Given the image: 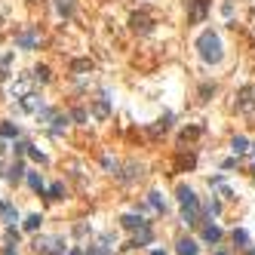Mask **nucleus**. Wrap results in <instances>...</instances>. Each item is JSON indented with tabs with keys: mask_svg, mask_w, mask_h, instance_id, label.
<instances>
[{
	"mask_svg": "<svg viewBox=\"0 0 255 255\" xmlns=\"http://www.w3.org/2000/svg\"><path fill=\"white\" fill-rule=\"evenodd\" d=\"M197 52H200V59L206 62V65H218L222 62V37L209 28V31H203L200 37H197Z\"/></svg>",
	"mask_w": 255,
	"mask_h": 255,
	"instance_id": "f257e3e1",
	"label": "nucleus"
},
{
	"mask_svg": "<svg viewBox=\"0 0 255 255\" xmlns=\"http://www.w3.org/2000/svg\"><path fill=\"white\" fill-rule=\"evenodd\" d=\"M178 203H181V218H184V225H203V212H200V200H197V194L191 188H178Z\"/></svg>",
	"mask_w": 255,
	"mask_h": 255,
	"instance_id": "f03ea898",
	"label": "nucleus"
},
{
	"mask_svg": "<svg viewBox=\"0 0 255 255\" xmlns=\"http://www.w3.org/2000/svg\"><path fill=\"white\" fill-rule=\"evenodd\" d=\"M209 16V0H188V25H200Z\"/></svg>",
	"mask_w": 255,
	"mask_h": 255,
	"instance_id": "7ed1b4c3",
	"label": "nucleus"
},
{
	"mask_svg": "<svg viewBox=\"0 0 255 255\" xmlns=\"http://www.w3.org/2000/svg\"><path fill=\"white\" fill-rule=\"evenodd\" d=\"M237 108H240L243 114H249V111L255 108V89H252V86H243V89L237 92Z\"/></svg>",
	"mask_w": 255,
	"mask_h": 255,
	"instance_id": "20e7f679",
	"label": "nucleus"
},
{
	"mask_svg": "<svg viewBox=\"0 0 255 255\" xmlns=\"http://www.w3.org/2000/svg\"><path fill=\"white\" fill-rule=\"evenodd\" d=\"M129 28H132L135 34H148V31H151V16H148V13H132V16H129Z\"/></svg>",
	"mask_w": 255,
	"mask_h": 255,
	"instance_id": "39448f33",
	"label": "nucleus"
},
{
	"mask_svg": "<svg viewBox=\"0 0 255 255\" xmlns=\"http://www.w3.org/2000/svg\"><path fill=\"white\" fill-rule=\"evenodd\" d=\"M16 43L22 46V50H37V34H34V31H19Z\"/></svg>",
	"mask_w": 255,
	"mask_h": 255,
	"instance_id": "423d86ee",
	"label": "nucleus"
},
{
	"mask_svg": "<svg viewBox=\"0 0 255 255\" xmlns=\"http://www.w3.org/2000/svg\"><path fill=\"white\" fill-rule=\"evenodd\" d=\"M120 225H123L126 230H142V228H148V222H145L142 215H123Z\"/></svg>",
	"mask_w": 255,
	"mask_h": 255,
	"instance_id": "0eeeda50",
	"label": "nucleus"
},
{
	"mask_svg": "<svg viewBox=\"0 0 255 255\" xmlns=\"http://www.w3.org/2000/svg\"><path fill=\"white\" fill-rule=\"evenodd\" d=\"M200 249H197V243L191 240V237H181L178 240V255H197Z\"/></svg>",
	"mask_w": 255,
	"mask_h": 255,
	"instance_id": "6e6552de",
	"label": "nucleus"
},
{
	"mask_svg": "<svg viewBox=\"0 0 255 255\" xmlns=\"http://www.w3.org/2000/svg\"><path fill=\"white\" fill-rule=\"evenodd\" d=\"M200 135H203V129H200V126H191V129H184V132L178 135V145H191L194 138H200Z\"/></svg>",
	"mask_w": 255,
	"mask_h": 255,
	"instance_id": "1a4fd4ad",
	"label": "nucleus"
},
{
	"mask_svg": "<svg viewBox=\"0 0 255 255\" xmlns=\"http://www.w3.org/2000/svg\"><path fill=\"white\" fill-rule=\"evenodd\" d=\"M203 240H206V243H218V240H222V228L206 225V228H203Z\"/></svg>",
	"mask_w": 255,
	"mask_h": 255,
	"instance_id": "9d476101",
	"label": "nucleus"
},
{
	"mask_svg": "<svg viewBox=\"0 0 255 255\" xmlns=\"http://www.w3.org/2000/svg\"><path fill=\"white\" fill-rule=\"evenodd\" d=\"M6 176H9V181L16 184V181H19L22 176H25V163H22V160H16V163L9 166V172H6Z\"/></svg>",
	"mask_w": 255,
	"mask_h": 255,
	"instance_id": "9b49d317",
	"label": "nucleus"
},
{
	"mask_svg": "<svg viewBox=\"0 0 255 255\" xmlns=\"http://www.w3.org/2000/svg\"><path fill=\"white\" fill-rule=\"evenodd\" d=\"M148 243H151V228L135 230V240H132V246H148Z\"/></svg>",
	"mask_w": 255,
	"mask_h": 255,
	"instance_id": "f8f14e48",
	"label": "nucleus"
},
{
	"mask_svg": "<svg viewBox=\"0 0 255 255\" xmlns=\"http://www.w3.org/2000/svg\"><path fill=\"white\" fill-rule=\"evenodd\" d=\"M55 9H59V16H71L74 13V0H55Z\"/></svg>",
	"mask_w": 255,
	"mask_h": 255,
	"instance_id": "ddd939ff",
	"label": "nucleus"
},
{
	"mask_svg": "<svg viewBox=\"0 0 255 255\" xmlns=\"http://www.w3.org/2000/svg\"><path fill=\"white\" fill-rule=\"evenodd\" d=\"M249 148H252V145H249L243 135H237V138H234V154H249Z\"/></svg>",
	"mask_w": 255,
	"mask_h": 255,
	"instance_id": "4468645a",
	"label": "nucleus"
},
{
	"mask_svg": "<svg viewBox=\"0 0 255 255\" xmlns=\"http://www.w3.org/2000/svg\"><path fill=\"white\" fill-rule=\"evenodd\" d=\"M169 120H172L169 114H166L163 120H157V126H151V135H160V132H166V129H169Z\"/></svg>",
	"mask_w": 255,
	"mask_h": 255,
	"instance_id": "2eb2a0df",
	"label": "nucleus"
},
{
	"mask_svg": "<svg viewBox=\"0 0 255 255\" xmlns=\"http://www.w3.org/2000/svg\"><path fill=\"white\" fill-rule=\"evenodd\" d=\"M0 135H3V138H16V135H19V129H16L13 123H0Z\"/></svg>",
	"mask_w": 255,
	"mask_h": 255,
	"instance_id": "dca6fc26",
	"label": "nucleus"
},
{
	"mask_svg": "<svg viewBox=\"0 0 255 255\" xmlns=\"http://www.w3.org/2000/svg\"><path fill=\"white\" fill-rule=\"evenodd\" d=\"M234 243H237L240 249H246V243H249V234H246V230H234Z\"/></svg>",
	"mask_w": 255,
	"mask_h": 255,
	"instance_id": "f3484780",
	"label": "nucleus"
},
{
	"mask_svg": "<svg viewBox=\"0 0 255 255\" xmlns=\"http://www.w3.org/2000/svg\"><path fill=\"white\" fill-rule=\"evenodd\" d=\"M28 184H31L34 191H40V194H43V181H40V176H37V172H31V176H28Z\"/></svg>",
	"mask_w": 255,
	"mask_h": 255,
	"instance_id": "a211bd4d",
	"label": "nucleus"
},
{
	"mask_svg": "<svg viewBox=\"0 0 255 255\" xmlns=\"http://www.w3.org/2000/svg\"><path fill=\"white\" fill-rule=\"evenodd\" d=\"M34 77H37L40 83H46V80H50V68H43V65H40V68H34Z\"/></svg>",
	"mask_w": 255,
	"mask_h": 255,
	"instance_id": "6ab92c4d",
	"label": "nucleus"
},
{
	"mask_svg": "<svg viewBox=\"0 0 255 255\" xmlns=\"http://www.w3.org/2000/svg\"><path fill=\"white\" fill-rule=\"evenodd\" d=\"M65 188H62V184H52V188H50V200H65Z\"/></svg>",
	"mask_w": 255,
	"mask_h": 255,
	"instance_id": "aec40b11",
	"label": "nucleus"
},
{
	"mask_svg": "<svg viewBox=\"0 0 255 255\" xmlns=\"http://www.w3.org/2000/svg\"><path fill=\"white\" fill-rule=\"evenodd\" d=\"M25 228H28V230H37V228H40V215H28V218H25Z\"/></svg>",
	"mask_w": 255,
	"mask_h": 255,
	"instance_id": "412c9836",
	"label": "nucleus"
},
{
	"mask_svg": "<svg viewBox=\"0 0 255 255\" xmlns=\"http://www.w3.org/2000/svg\"><path fill=\"white\" fill-rule=\"evenodd\" d=\"M96 114H99V117H108V102H105V99L96 102Z\"/></svg>",
	"mask_w": 255,
	"mask_h": 255,
	"instance_id": "4be33fe9",
	"label": "nucleus"
},
{
	"mask_svg": "<svg viewBox=\"0 0 255 255\" xmlns=\"http://www.w3.org/2000/svg\"><path fill=\"white\" fill-rule=\"evenodd\" d=\"M151 206H154V209H166L163 200H160V194H151Z\"/></svg>",
	"mask_w": 255,
	"mask_h": 255,
	"instance_id": "5701e85b",
	"label": "nucleus"
},
{
	"mask_svg": "<svg viewBox=\"0 0 255 255\" xmlns=\"http://www.w3.org/2000/svg\"><path fill=\"white\" fill-rule=\"evenodd\" d=\"M86 255H108V249H102V246H89Z\"/></svg>",
	"mask_w": 255,
	"mask_h": 255,
	"instance_id": "b1692460",
	"label": "nucleus"
},
{
	"mask_svg": "<svg viewBox=\"0 0 255 255\" xmlns=\"http://www.w3.org/2000/svg\"><path fill=\"white\" fill-rule=\"evenodd\" d=\"M249 169H252V176H255V145L249 148Z\"/></svg>",
	"mask_w": 255,
	"mask_h": 255,
	"instance_id": "393cba45",
	"label": "nucleus"
},
{
	"mask_svg": "<svg viewBox=\"0 0 255 255\" xmlns=\"http://www.w3.org/2000/svg\"><path fill=\"white\" fill-rule=\"evenodd\" d=\"M151 255H166V252H160V249H157V252H151Z\"/></svg>",
	"mask_w": 255,
	"mask_h": 255,
	"instance_id": "a878e982",
	"label": "nucleus"
},
{
	"mask_svg": "<svg viewBox=\"0 0 255 255\" xmlns=\"http://www.w3.org/2000/svg\"><path fill=\"white\" fill-rule=\"evenodd\" d=\"M71 255H83V252H80V249H74V252H71Z\"/></svg>",
	"mask_w": 255,
	"mask_h": 255,
	"instance_id": "bb28decb",
	"label": "nucleus"
},
{
	"mask_svg": "<svg viewBox=\"0 0 255 255\" xmlns=\"http://www.w3.org/2000/svg\"><path fill=\"white\" fill-rule=\"evenodd\" d=\"M252 22H255V9H252Z\"/></svg>",
	"mask_w": 255,
	"mask_h": 255,
	"instance_id": "cd10ccee",
	"label": "nucleus"
},
{
	"mask_svg": "<svg viewBox=\"0 0 255 255\" xmlns=\"http://www.w3.org/2000/svg\"><path fill=\"white\" fill-rule=\"evenodd\" d=\"M28 3H37V0H28Z\"/></svg>",
	"mask_w": 255,
	"mask_h": 255,
	"instance_id": "c85d7f7f",
	"label": "nucleus"
},
{
	"mask_svg": "<svg viewBox=\"0 0 255 255\" xmlns=\"http://www.w3.org/2000/svg\"><path fill=\"white\" fill-rule=\"evenodd\" d=\"M215 255H225V252H215Z\"/></svg>",
	"mask_w": 255,
	"mask_h": 255,
	"instance_id": "c756f323",
	"label": "nucleus"
}]
</instances>
